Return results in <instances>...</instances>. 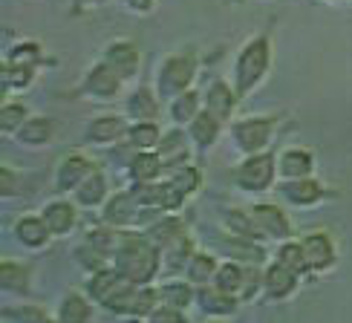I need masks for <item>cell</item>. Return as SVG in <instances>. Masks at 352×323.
Here are the masks:
<instances>
[{"label": "cell", "mask_w": 352, "mask_h": 323, "mask_svg": "<svg viewBox=\"0 0 352 323\" xmlns=\"http://www.w3.org/2000/svg\"><path fill=\"white\" fill-rule=\"evenodd\" d=\"M113 269L122 277H127L130 283L148 286L159 274V269H162L159 245L148 237H130V234H122V243L113 252Z\"/></svg>", "instance_id": "1"}, {"label": "cell", "mask_w": 352, "mask_h": 323, "mask_svg": "<svg viewBox=\"0 0 352 323\" xmlns=\"http://www.w3.org/2000/svg\"><path fill=\"white\" fill-rule=\"evenodd\" d=\"M269 58H272L269 38H252L240 49L237 64H234V90H237V96L252 93L263 81V76L269 69Z\"/></svg>", "instance_id": "2"}, {"label": "cell", "mask_w": 352, "mask_h": 323, "mask_svg": "<svg viewBox=\"0 0 352 323\" xmlns=\"http://www.w3.org/2000/svg\"><path fill=\"white\" fill-rule=\"evenodd\" d=\"M159 300V289L151 286H136V283H124L116 295L104 303V309L116 312V315H130V318H148Z\"/></svg>", "instance_id": "3"}, {"label": "cell", "mask_w": 352, "mask_h": 323, "mask_svg": "<svg viewBox=\"0 0 352 323\" xmlns=\"http://www.w3.org/2000/svg\"><path fill=\"white\" fill-rule=\"evenodd\" d=\"M194 72H197L194 55H170L162 64V69H159V96L170 98L185 93L190 81H194Z\"/></svg>", "instance_id": "4"}, {"label": "cell", "mask_w": 352, "mask_h": 323, "mask_svg": "<svg viewBox=\"0 0 352 323\" xmlns=\"http://www.w3.org/2000/svg\"><path fill=\"white\" fill-rule=\"evenodd\" d=\"M274 173L277 165L272 153H248L237 173H234V179H237L243 190H269L274 182Z\"/></svg>", "instance_id": "5"}, {"label": "cell", "mask_w": 352, "mask_h": 323, "mask_svg": "<svg viewBox=\"0 0 352 323\" xmlns=\"http://www.w3.org/2000/svg\"><path fill=\"white\" fill-rule=\"evenodd\" d=\"M148 211H153V208H142V205L136 202V197L127 190V194L110 197L107 205H104V214H101V216H104V223L113 225V228H133V225H139V223L148 219Z\"/></svg>", "instance_id": "6"}, {"label": "cell", "mask_w": 352, "mask_h": 323, "mask_svg": "<svg viewBox=\"0 0 352 323\" xmlns=\"http://www.w3.org/2000/svg\"><path fill=\"white\" fill-rule=\"evenodd\" d=\"M303 254H306V266H309L312 274H324L335 266L338 260V252H335V243L327 231H312L300 240Z\"/></svg>", "instance_id": "7"}, {"label": "cell", "mask_w": 352, "mask_h": 323, "mask_svg": "<svg viewBox=\"0 0 352 323\" xmlns=\"http://www.w3.org/2000/svg\"><path fill=\"white\" fill-rule=\"evenodd\" d=\"M274 133V122L272 119H245L234 124V139L243 153H263L269 148Z\"/></svg>", "instance_id": "8"}, {"label": "cell", "mask_w": 352, "mask_h": 323, "mask_svg": "<svg viewBox=\"0 0 352 323\" xmlns=\"http://www.w3.org/2000/svg\"><path fill=\"white\" fill-rule=\"evenodd\" d=\"M252 216H254V223L260 225V231L266 234V237L280 240V243L292 240V223H289V216L277 208V205H266V202L254 205Z\"/></svg>", "instance_id": "9"}, {"label": "cell", "mask_w": 352, "mask_h": 323, "mask_svg": "<svg viewBox=\"0 0 352 323\" xmlns=\"http://www.w3.org/2000/svg\"><path fill=\"white\" fill-rule=\"evenodd\" d=\"M298 271H292L286 269L283 263H272V266L266 269V277H263V286H266V298L269 300H286L295 295V289H298Z\"/></svg>", "instance_id": "10"}, {"label": "cell", "mask_w": 352, "mask_h": 323, "mask_svg": "<svg viewBox=\"0 0 352 323\" xmlns=\"http://www.w3.org/2000/svg\"><path fill=\"white\" fill-rule=\"evenodd\" d=\"M41 216H43V223H47V228L52 231V237H67L78 219L76 205L67 202V199H55L50 205H43Z\"/></svg>", "instance_id": "11"}, {"label": "cell", "mask_w": 352, "mask_h": 323, "mask_svg": "<svg viewBox=\"0 0 352 323\" xmlns=\"http://www.w3.org/2000/svg\"><path fill=\"white\" fill-rule=\"evenodd\" d=\"M96 168H93V162L81 156V153H72L61 162V168H58V176H55V185L58 190H76L87 176H90Z\"/></svg>", "instance_id": "12"}, {"label": "cell", "mask_w": 352, "mask_h": 323, "mask_svg": "<svg viewBox=\"0 0 352 323\" xmlns=\"http://www.w3.org/2000/svg\"><path fill=\"white\" fill-rule=\"evenodd\" d=\"M280 194L292 202V205H300V208H309V205H318L320 199L327 197V188L315 182L312 176L309 179H289L280 185Z\"/></svg>", "instance_id": "13"}, {"label": "cell", "mask_w": 352, "mask_h": 323, "mask_svg": "<svg viewBox=\"0 0 352 323\" xmlns=\"http://www.w3.org/2000/svg\"><path fill=\"white\" fill-rule=\"evenodd\" d=\"M122 76L116 72L110 64L101 61L98 67H93L90 72H87V81L84 87L90 90L96 98H116V93H119V87H122Z\"/></svg>", "instance_id": "14"}, {"label": "cell", "mask_w": 352, "mask_h": 323, "mask_svg": "<svg viewBox=\"0 0 352 323\" xmlns=\"http://www.w3.org/2000/svg\"><path fill=\"white\" fill-rule=\"evenodd\" d=\"M197 300H199V309L205 315H219V318L234 315V312H237V303H240L234 295H228V291H223V289H217L214 283L211 286H199Z\"/></svg>", "instance_id": "15"}, {"label": "cell", "mask_w": 352, "mask_h": 323, "mask_svg": "<svg viewBox=\"0 0 352 323\" xmlns=\"http://www.w3.org/2000/svg\"><path fill=\"white\" fill-rule=\"evenodd\" d=\"M234 104H237V90H231L226 81H214L208 90H205V110L217 115L219 122L234 113Z\"/></svg>", "instance_id": "16"}, {"label": "cell", "mask_w": 352, "mask_h": 323, "mask_svg": "<svg viewBox=\"0 0 352 323\" xmlns=\"http://www.w3.org/2000/svg\"><path fill=\"white\" fill-rule=\"evenodd\" d=\"M14 237L26 248H43L50 243L52 231L43 223V216H21L18 223H14Z\"/></svg>", "instance_id": "17"}, {"label": "cell", "mask_w": 352, "mask_h": 323, "mask_svg": "<svg viewBox=\"0 0 352 323\" xmlns=\"http://www.w3.org/2000/svg\"><path fill=\"white\" fill-rule=\"evenodd\" d=\"M104 64H110L122 78H130L139 67V49L133 43L119 41V43H110L107 52H104Z\"/></svg>", "instance_id": "18"}, {"label": "cell", "mask_w": 352, "mask_h": 323, "mask_svg": "<svg viewBox=\"0 0 352 323\" xmlns=\"http://www.w3.org/2000/svg\"><path fill=\"white\" fill-rule=\"evenodd\" d=\"M159 254H162V269L168 274H173V271H179V269H188L190 257H194L197 252H194V243H190L185 234H182V237L165 243L162 248H159Z\"/></svg>", "instance_id": "19"}, {"label": "cell", "mask_w": 352, "mask_h": 323, "mask_svg": "<svg viewBox=\"0 0 352 323\" xmlns=\"http://www.w3.org/2000/svg\"><path fill=\"white\" fill-rule=\"evenodd\" d=\"M277 170H280V176H286V179H309L312 170H315V159L309 151H300V148H292L280 156V162H277Z\"/></svg>", "instance_id": "20"}, {"label": "cell", "mask_w": 352, "mask_h": 323, "mask_svg": "<svg viewBox=\"0 0 352 323\" xmlns=\"http://www.w3.org/2000/svg\"><path fill=\"white\" fill-rule=\"evenodd\" d=\"M127 122L119 119V115H101V119H96L90 127H87V142L93 144H110L116 139L127 136Z\"/></svg>", "instance_id": "21"}, {"label": "cell", "mask_w": 352, "mask_h": 323, "mask_svg": "<svg viewBox=\"0 0 352 323\" xmlns=\"http://www.w3.org/2000/svg\"><path fill=\"white\" fill-rule=\"evenodd\" d=\"M90 318H93V303L81 291L64 295L61 306H58V315H55L58 323H90Z\"/></svg>", "instance_id": "22"}, {"label": "cell", "mask_w": 352, "mask_h": 323, "mask_svg": "<svg viewBox=\"0 0 352 323\" xmlns=\"http://www.w3.org/2000/svg\"><path fill=\"white\" fill-rule=\"evenodd\" d=\"M162 170H165V159L153 151H139L130 159V179L133 182H156Z\"/></svg>", "instance_id": "23"}, {"label": "cell", "mask_w": 352, "mask_h": 323, "mask_svg": "<svg viewBox=\"0 0 352 323\" xmlns=\"http://www.w3.org/2000/svg\"><path fill=\"white\" fill-rule=\"evenodd\" d=\"M52 133H55L52 119H47V115H32V119H26L23 127L18 130V142L29 144V148H38V144H50Z\"/></svg>", "instance_id": "24"}, {"label": "cell", "mask_w": 352, "mask_h": 323, "mask_svg": "<svg viewBox=\"0 0 352 323\" xmlns=\"http://www.w3.org/2000/svg\"><path fill=\"white\" fill-rule=\"evenodd\" d=\"M107 199V179L98 170H93L87 179L76 188V202L84 205V208H98L101 202Z\"/></svg>", "instance_id": "25"}, {"label": "cell", "mask_w": 352, "mask_h": 323, "mask_svg": "<svg viewBox=\"0 0 352 323\" xmlns=\"http://www.w3.org/2000/svg\"><path fill=\"white\" fill-rule=\"evenodd\" d=\"M188 130H190V139L197 142V148L199 151H208L211 144L217 142V136H219V119H217V115H211L208 110H202L197 119L190 122Z\"/></svg>", "instance_id": "26"}, {"label": "cell", "mask_w": 352, "mask_h": 323, "mask_svg": "<svg viewBox=\"0 0 352 323\" xmlns=\"http://www.w3.org/2000/svg\"><path fill=\"white\" fill-rule=\"evenodd\" d=\"M223 223L231 234H237L240 240H266V234H263L260 225L254 223L252 211H228L223 216Z\"/></svg>", "instance_id": "27"}, {"label": "cell", "mask_w": 352, "mask_h": 323, "mask_svg": "<svg viewBox=\"0 0 352 323\" xmlns=\"http://www.w3.org/2000/svg\"><path fill=\"white\" fill-rule=\"evenodd\" d=\"M217 257L211 254H205V252H197L194 257H190L188 263V283H194V286H208L214 283V277H217Z\"/></svg>", "instance_id": "28"}, {"label": "cell", "mask_w": 352, "mask_h": 323, "mask_svg": "<svg viewBox=\"0 0 352 323\" xmlns=\"http://www.w3.org/2000/svg\"><path fill=\"white\" fill-rule=\"evenodd\" d=\"M214 286L228 291V295H234L240 300V291L245 286V269L240 266V263H223V266L217 269V277H214Z\"/></svg>", "instance_id": "29"}, {"label": "cell", "mask_w": 352, "mask_h": 323, "mask_svg": "<svg viewBox=\"0 0 352 323\" xmlns=\"http://www.w3.org/2000/svg\"><path fill=\"white\" fill-rule=\"evenodd\" d=\"M199 96L194 93V90H185V93H179V96H173V104H170V119L176 122V124H190L197 119V115L202 113L199 110Z\"/></svg>", "instance_id": "30"}, {"label": "cell", "mask_w": 352, "mask_h": 323, "mask_svg": "<svg viewBox=\"0 0 352 323\" xmlns=\"http://www.w3.org/2000/svg\"><path fill=\"white\" fill-rule=\"evenodd\" d=\"M182 234H185L182 219H176V216H162V219H156V223L148 225L144 237L153 240L159 248H162L165 243H170V240H176V237H182Z\"/></svg>", "instance_id": "31"}, {"label": "cell", "mask_w": 352, "mask_h": 323, "mask_svg": "<svg viewBox=\"0 0 352 323\" xmlns=\"http://www.w3.org/2000/svg\"><path fill=\"white\" fill-rule=\"evenodd\" d=\"M127 139L136 151H156L162 144V133H159L156 122H136L127 130Z\"/></svg>", "instance_id": "32"}, {"label": "cell", "mask_w": 352, "mask_h": 323, "mask_svg": "<svg viewBox=\"0 0 352 323\" xmlns=\"http://www.w3.org/2000/svg\"><path fill=\"white\" fill-rule=\"evenodd\" d=\"M127 113L133 115L136 122H153L156 113H159V98H156L151 90H139V93L130 96Z\"/></svg>", "instance_id": "33"}, {"label": "cell", "mask_w": 352, "mask_h": 323, "mask_svg": "<svg viewBox=\"0 0 352 323\" xmlns=\"http://www.w3.org/2000/svg\"><path fill=\"white\" fill-rule=\"evenodd\" d=\"M0 286H3V291H18V295H23L29 289V269L18 266V263H12V260H3V266H0Z\"/></svg>", "instance_id": "34"}, {"label": "cell", "mask_w": 352, "mask_h": 323, "mask_svg": "<svg viewBox=\"0 0 352 323\" xmlns=\"http://www.w3.org/2000/svg\"><path fill=\"white\" fill-rule=\"evenodd\" d=\"M277 263H283L286 269L298 271V274L309 271V266H306V254H303V245H300L298 240H286V243H280V248H277Z\"/></svg>", "instance_id": "35"}, {"label": "cell", "mask_w": 352, "mask_h": 323, "mask_svg": "<svg viewBox=\"0 0 352 323\" xmlns=\"http://www.w3.org/2000/svg\"><path fill=\"white\" fill-rule=\"evenodd\" d=\"M194 298H197V291L188 283H165L162 289H159V300L168 303V306H176V309H182V312L188 309Z\"/></svg>", "instance_id": "36"}, {"label": "cell", "mask_w": 352, "mask_h": 323, "mask_svg": "<svg viewBox=\"0 0 352 323\" xmlns=\"http://www.w3.org/2000/svg\"><path fill=\"white\" fill-rule=\"evenodd\" d=\"M170 182L179 188L185 197H190V194H194V190L199 188L202 176H199L197 168H190V165H176V168H170Z\"/></svg>", "instance_id": "37"}, {"label": "cell", "mask_w": 352, "mask_h": 323, "mask_svg": "<svg viewBox=\"0 0 352 323\" xmlns=\"http://www.w3.org/2000/svg\"><path fill=\"white\" fill-rule=\"evenodd\" d=\"M26 122V107L23 104H6L0 110V130L3 133H18Z\"/></svg>", "instance_id": "38"}, {"label": "cell", "mask_w": 352, "mask_h": 323, "mask_svg": "<svg viewBox=\"0 0 352 323\" xmlns=\"http://www.w3.org/2000/svg\"><path fill=\"white\" fill-rule=\"evenodd\" d=\"M32 67H12L6 64V72H3V84L6 90H23V87L32 84Z\"/></svg>", "instance_id": "39"}, {"label": "cell", "mask_w": 352, "mask_h": 323, "mask_svg": "<svg viewBox=\"0 0 352 323\" xmlns=\"http://www.w3.org/2000/svg\"><path fill=\"white\" fill-rule=\"evenodd\" d=\"M38 58H41V52H38L35 43H21V47H14V49L9 52L6 64H12V67H32Z\"/></svg>", "instance_id": "40"}, {"label": "cell", "mask_w": 352, "mask_h": 323, "mask_svg": "<svg viewBox=\"0 0 352 323\" xmlns=\"http://www.w3.org/2000/svg\"><path fill=\"white\" fill-rule=\"evenodd\" d=\"M148 323H185V312H182V309H176V306L159 303L156 309L148 315Z\"/></svg>", "instance_id": "41"}, {"label": "cell", "mask_w": 352, "mask_h": 323, "mask_svg": "<svg viewBox=\"0 0 352 323\" xmlns=\"http://www.w3.org/2000/svg\"><path fill=\"white\" fill-rule=\"evenodd\" d=\"M0 194L3 197H14L18 194V176H14L12 168H0Z\"/></svg>", "instance_id": "42"}, {"label": "cell", "mask_w": 352, "mask_h": 323, "mask_svg": "<svg viewBox=\"0 0 352 323\" xmlns=\"http://www.w3.org/2000/svg\"><path fill=\"white\" fill-rule=\"evenodd\" d=\"M124 3L133 12H151L153 9V0H124Z\"/></svg>", "instance_id": "43"}, {"label": "cell", "mask_w": 352, "mask_h": 323, "mask_svg": "<svg viewBox=\"0 0 352 323\" xmlns=\"http://www.w3.org/2000/svg\"><path fill=\"white\" fill-rule=\"evenodd\" d=\"M81 3H96L98 6V3H104V0H81Z\"/></svg>", "instance_id": "44"}]
</instances>
